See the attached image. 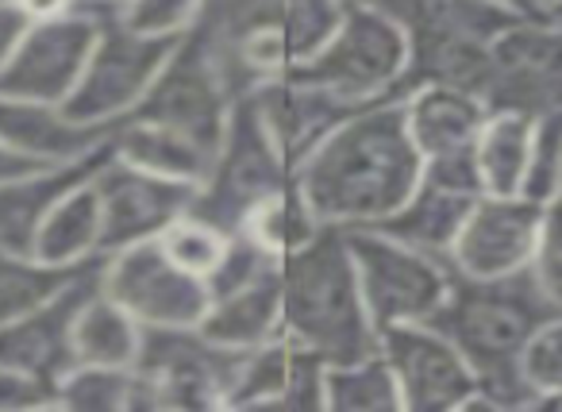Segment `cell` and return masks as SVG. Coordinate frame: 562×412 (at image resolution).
Wrapping results in <instances>:
<instances>
[{"label":"cell","mask_w":562,"mask_h":412,"mask_svg":"<svg viewBox=\"0 0 562 412\" xmlns=\"http://www.w3.org/2000/svg\"><path fill=\"white\" fill-rule=\"evenodd\" d=\"M531 135H536V120L520 116V112H490L477 135V170H482V189L493 197H513L524 186V170H528V151Z\"/></svg>","instance_id":"28"},{"label":"cell","mask_w":562,"mask_h":412,"mask_svg":"<svg viewBox=\"0 0 562 412\" xmlns=\"http://www.w3.org/2000/svg\"><path fill=\"white\" fill-rule=\"evenodd\" d=\"M559 312L528 266L501 278H467L451 270L447 297L428 324L439 327L474 370L477 397L470 409H543L524 381L520 355L536 327Z\"/></svg>","instance_id":"2"},{"label":"cell","mask_w":562,"mask_h":412,"mask_svg":"<svg viewBox=\"0 0 562 412\" xmlns=\"http://www.w3.org/2000/svg\"><path fill=\"white\" fill-rule=\"evenodd\" d=\"M109 158H112V140L86 158H74V163H58V166H35V170L4 181L0 186V250H9V255H35V240H40V227L50 216V209L66 193L86 186L89 178H97V170Z\"/></svg>","instance_id":"20"},{"label":"cell","mask_w":562,"mask_h":412,"mask_svg":"<svg viewBox=\"0 0 562 412\" xmlns=\"http://www.w3.org/2000/svg\"><path fill=\"white\" fill-rule=\"evenodd\" d=\"M55 404L81 412H150L158 397L135 366H74L58 381Z\"/></svg>","instance_id":"27"},{"label":"cell","mask_w":562,"mask_h":412,"mask_svg":"<svg viewBox=\"0 0 562 412\" xmlns=\"http://www.w3.org/2000/svg\"><path fill=\"white\" fill-rule=\"evenodd\" d=\"M20 9H24L32 20H50V16H63V12H70L74 0H20Z\"/></svg>","instance_id":"41"},{"label":"cell","mask_w":562,"mask_h":412,"mask_svg":"<svg viewBox=\"0 0 562 412\" xmlns=\"http://www.w3.org/2000/svg\"><path fill=\"white\" fill-rule=\"evenodd\" d=\"M101 289L143 327H196L209 312V281L189 274L158 240L104 255Z\"/></svg>","instance_id":"12"},{"label":"cell","mask_w":562,"mask_h":412,"mask_svg":"<svg viewBox=\"0 0 562 412\" xmlns=\"http://www.w3.org/2000/svg\"><path fill=\"white\" fill-rule=\"evenodd\" d=\"M255 101L262 124L270 127L273 143L281 147L285 163L297 170L308 155L324 143V135L355 112V104L339 101L336 93H328L316 81L301 78L297 70L281 74V78H270L266 86H258L255 93H247ZM362 109V104H359Z\"/></svg>","instance_id":"19"},{"label":"cell","mask_w":562,"mask_h":412,"mask_svg":"<svg viewBox=\"0 0 562 412\" xmlns=\"http://www.w3.org/2000/svg\"><path fill=\"white\" fill-rule=\"evenodd\" d=\"M181 35L139 32L124 20V12L101 24L86 70L74 93L63 101V112L78 124H120L132 116L135 104L155 86L158 70L173 55Z\"/></svg>","instance_id":"7"},{"label":"cell","mask_w":562,"mask_h":412,"mask_svg":"<svg viewBox=\"0 0 562 412\" xmlns=\"http://www.w3.org/2000/svg\"><path fill=\"white\" fill-rule=\"evenodd\" d=\"M101 278H104V255L81 266L40 309L12 320V324H0V363L16 366V370L32 374V378L47 381L50 389H58V381L78 366V358H74V327H78L81 309L101 293Z\"/></svg>","instance_id":"15"},{"label":"cell","mask_w":562,"mask_h":412,"mask_svg":"<svg viewBox=\"0 0 562 412\" xmlns=\"http://www.w3.org/2000/svg\"><path fill=\"white\" fill-rule=\"evenodd\" d=\"M243 355L201 327H143L135 370L150 381L158 409H224Z\"/></svg>","instance_id":"10"},{"label":"cell","mask_w":562,"mask_h":412,"mask_svg":"<svg viewBox=\"0 0 562 412\" xmlns=\"http://www.w3.org/2000/svg\"><path fill=\"white\" fill-rule=\"evenodd\" d=\"M424 158L397 97L347 112L297 166V189L328 227H378L420 186Z\"/></svg>","instance_id":"1"},{"label":"cell","mask_w":562,"mask_h":412,"mask_svg":"<svg viewBox=\"0 0 562 412\" xmlns=\"http://www.w3.org/2000/svg\"><path fill=\"white\" fill-rule=\"evenodd\" d=\"M35 258L55 266H81L89 258H101V197L93 178L50 209L35 240Z\"/></svg>","instance_id":"26"},{"label":"cell","mask_w":562,"mask_h":412,"mask_svg":"<svg viewBox=\"0 0 562 412\" xmlns=\"http://www.w3.org/2000/svg\"><path fill=\"white\" fill-rule=\"evenodd\" d=\"M344 4H367V0H344Z\"/></svg>","instance_id":"46"},{"label":"cell","mask_w":562,"mask_h":412,"mask_svg":"<svg viewBox=\"0 0 562 412\" xmlns=\"http://www.w3.org/2000/svg\"><path fill=\"white\" fill-rule=\"evenodd\" d=\"M112 151L124 163L139 166V170L162 174L173 181H189V186H201L204 174L212 166V151L201 147L196 140L170 127L147 124V120H120L116 132H112Z\"/></svg>","instance_id":"25"},{"label":"cell","mask_w":562,"mask_h":412,"mask_svg":"<svg viewBox=\"0 0 562 412\" xmlns=\"http://www.w3.org/2000/svg\"><path fill=\"white\" fill-rule=\"evenodd\" d=\"M124 12L112 0H74V9L50 20H32L20 47L0 70V93L20 101L63 104L86 70L101 24Z\"/></svg>","instance_id":"8"},{"label":"cell","mask_w":562,"mask_h":412,"mask_svg":"<svg viewBox=\"0 0 562 412\" xmlns=\"http://www.w3.org/2000/svg\"><path fill=\"white\" fill-rule=\"evenodd\" d=\"M547 20H551V24L562 32V0H559V4H551V9H547Z\"/></svg>","instance_id":"43"},{"label":"cell","mask_w":562,"mask_h":412,"mask_svg":"<svg viewBox=\"0 0 562 412\" xmlns=\"http://www.w3.org/2000/svg\"><path fill=\"white\" fill-rule=\"evenodd\" d=\"M27 27H32V16L20 9V0H0V70L12 58V51L20 47Z\"/></svg>","instance_id":"39"},{"label":"cell","mask_w":562,"mask_h":412,"mask_svg":"<svg viewBox=\"0 0 562 412\" xmlns=\"http://www.w3.org/2000/svg\"><path fill=\"white\" fill-rule=\"evenodd\" d=\"M528 270L543 286V293L562 309V204L551 201L543 209V224H539L536 255H531Z\"/></svg>","instance_id":"36"},{"label":"cell","mask_w":562,"mask_h":412,"mask_svg":"<svg viewBox=\"0 0 562 412\" xmlns=\"http://www.w3.org/2000/svg\"><path fill=\"white\" fill-rule=\"evenodd\" d=\"M559 158H562V112L559 116L536 120V135H531L528 151V170H524L520 197L539 204H551L559 193Z\"/></svg>","instance_id":"35"},{"label":"cell","mask_w":562,"mask_h":412,"mask_svg":"<svg viewBox=\"0 0 562 412\" xmlns=\"http://www.w3.org/2000/svg\"><path fill=\"white\" fill-rule=\"evenodd\" d=\"M196 327L209 339H216L220 347L232 350H250L270 343L273 335L285 332L281 327V270L232 289V293L212 297L209 312Z\"/></svg>","instance_id":"24"},{"label":"cell","mask_w":562,"mask_h":412,"mask_svg":"<svg viewBox=\"0 0 562 412\" xmlns=\"http://www.w3.org/2000/svg\"><path fill=\"white\" fill-rule=\"evenodd\" d=\"M143 324L132 320L109 293H97L81 309L74 327V358L78 366H135Z\"/></svg>","instance_id":"29"},{"label":"cell","mask_w":562,"mask_h":412,"mask_svg":"<svg viewBox=\"0 0 562 412\" xmlns=\"http://www.w3.org/2000/svg\"><path fill=\"white\" fill-rule=\"evenodd\" d=\"M536 4H539V9L547 12V9H551V4H559V0H536Z\"/></svg>","instance_id":"45"},{"label":"cell","mask_w":562,"mask_h":412,"mask_svg":"<svg viewBox=\"0 0 562 412\" xmlns=\"http://www.w3.org/2000/svg\"><path fill=\"white\" fill-rule=\"evenodd\" d=\"M339 20L344 0H201L186 35L239 101L313 58Z\"/></svg>","instance_id":"3"},{"label":"cell","mask_w":562,"mask_h":412,"mask_svg":"<svg viewBox=\"0 0 562 412\" xmlns=\"http://www.w3.org/2000/svg\"><path fill=\"white\" fill-rule=\"evenodd\" d=\"M547 204L528 197L482 193L451 250V270L467 278H501L531 263Z\"/></svg>","instance_id":"17"},{"label":"cell","mask_w":562,"mask_h":412,"mask_svg":"<svg viewBox=\"0 0 562 412\" xmlns=\"http://www.w3.org/2000/svg\"><path fill=\"white\" fill-rule=\"evenodd\" d=\"M493 4H505V9H513L516 12V16H547V12L543 9H539V4H536V0H493Z\"/></svg>","instance_id":"42"},{"label":"cell","mask_w":562,"mask_h":412,"mask_svg":"<svg viewBox=\"0 0 562 412\" xmlns=\"http://www.w3.org/2000/svg\"><path fill=\"white\" fill-rule=\"evenodd\" d=\"M281 327L328 366L378 350V327L362 301L344 227H321L281 258Z\"/></svg>","instance_id":"4"},{"label":"cell","mask_w":562,"mask_h":412,"mask_svg":"<svg viewBox=\"0 0 562 412\" xmlns=\"http://www.w3.org/2000/svg\"><path fill=\"white\" fill-rule=\"evenodd\" d=\"M520 374L543 409H562V312L536 327L520 355Z\"/></svg>","instance_id":"33"},{"label":"cell","mask_w":562,"mask_h":412,"mask_svg":"<svg viewBox=\"0 0 562 412\" xmlns=\"http://www.w3.org/2000/svg\"><path fill=\"white\" fill-rule=\"evenodd\" d=\"M40 163H27L24 155H16V151H9L4 143H0V186L4 181H12V178H20V174H27V170H35Z\"/></svg>","instance_id":"40"},{"label":"cell","mask_w":562,"mask_h":412,"mask_svg":"<svg viewBox=\"0 0 562 412\" xmlns=\"http://www.w3.org/2000/svg\"><path fill=\"white\" fill-rule=\"evenodd\" d=\"M324 374L328 363L301 347L293 335H273L262 347H250L239 363L224 409H328L324 401Z\"/></svg>","instance_id":"18"},{"label":"cell","mask_w":562,"mask_h":412,"mask_svg":"<svg viewBox=\"0 0 562 412\" xmlns=\"http://www.w3.org/2000/svg\"><path fill=\"white\" fill-rule=\"evenodd\" d=\"M401 104H405V124L420 158L474 151L485 116H490L482 97L451 86H420L401 97Z\"/></svg>","instance_id":"22"},{"label":"cell","mask_w":562,"mask_h":412,"mask_svg":"<svg viewBox=\"0 0 562 412\" xmlns=\"http://www.w3.org/2000/svg\"><path fill=\"white\" fill-rule=\"evenodd\" d=\"M378 350L390 363L401 389V409L451 412L470 409L477 397V378L451 339L428 320L393 324L378 332Z\"/></svg>","instance_id":"14"},{"label":"cell","mask_w":562,"mask_h":412,"mask_svg":"<svg viewBox=\"0 0 562 412\" xmlns=\"http://www.w3.org/2000/svg\"><path fill=\"white\" fill-rule=\"evenodd\" d=\"M324 401L331 412H390L401 409V389L382 350L355 363H336L324 374Z\"/></svg>","instance_id":"30"},{"label":"cell","mask_w":562,"mask_h":412,"mask_svg":"<svg viewBox=\"0 0 562 412\" xmlns=\"http://www.w3.org/2000/svg\"><path fill=\"white\" fill-rule=\"evenodd\" d=\"M474 201V193H459V189H447L439 181L420 178V186L408 193V201L390 220H382L378 232L393 235V240L408 243V247L424 250L431 258H443L451 266L454 240H459Z\"/></svg>","instance_id":"23"},{"label":"cell","mask_w":562,"mask_h":412,"mask_svg":"<svg viewBox=\"0 0 562 412\" xmlns=\"http://www.w3.org/2000/svg\"><path fill=\"white\" fill-rule=\"evenodd\" d=\"M232 104H235V97L227 93V86L220 81L216 66H212L209 55L181 32L178 47H173V55L166 58V66L158 70L155 86H150L147 97L132 109V120H147V124L181 132L216 155L220 140H224L227 116H232Z\"/></svg>","instance_id":"13"},{"label":"cell","mask_w":562,"mask_h":412,"mask_svg":"<svg viewBox=\"0 0 562 412\" xmlns=\"http://www.w3.org/2000/svg\"><path fill=\"white\" fill-rule=\"evenodd\" d=\"M116 124H78L63 112V104L20 101L0 93V143L27 163L58 166L74 158L93 155L97 147L112 140Z\"/></svg>","instance_id":"21"},{"label":"cell","mask_w":562,"mask_h":412,"mask_svg":"<svg viewBox=\"0 0 562 412\" xmlns=\"http://www.w3.org/2000/svg\"><path fill=\"white\" fill-rule=\"evenodd\" d=\"M297 178L281 147L273 143L270 127L262 124L255 101L239 97L227 116L224 140H220L212 166L204 181L196 186L193 197V216L209 220L224 235L243 232L258 209L270 201L273 193L290 186Z\"/></svg>","instance_id":"5"},{"label":"cell","mask_w":562,"mask_h":412,"mask_svg":"<svg viewBox=\"0 0 562 412\" xmlns=\"http://www.w3.org/2000/svg\"><path fill=\"white\" fill-rule=\"evenodd\" d=\"M112 4H127V0H112Z\"/></svg>","instance_id":"47"},{"label":"cell","mask_w":562,"mask_h":412,"mask_svg":"<svg viewBox=\"0 0 562 412\" xmlns=\"http://www.w3.org/2000/svg\"><path fill=\"white\" fill-rule=\"evenodd\" d=\"M554 201L562 204V158H559V193H554Z\"/></svg>","instance_id":"44"},{"label":"cell","mask_w":562,"mask_h":412,"mask_svg":"<svg viewBox=\"0 0 562 412\" xmlns=\"http://www.w3.org/2000/svg\"><path fill=\"white\" fill-rule=\"evenodd\" d=\"M158 243H162L166 255H170L178 266H186L189 274L209 278V274L216 270L220 255H224L227 235L220 232V227H212L209 220L186 212V216H178L162 235H158Z\"/></svg>","instance_id":"34"},{"label":"cell","mask_w":562,"mask_h":412,"mask_svg":"<svg viewBox=\"0 0 562 412\" xmlns=\"http://www.w3.org/2000/svg\"><path fill=\"white\" fill-rule=\"evenodd\" d=\"M16 409H55V389L16 366L0 363V412Z\"/></svg>","instance_id":"38"},{"label":"cell","mask_w":562,"mask_h":412,"mask_svg":"<svg viewBox=\"0 0 562 412\" xmlns=\"http://www.w3.org/2000/svg\"><path fill=\"white\" fill-rule=\"evenodd\" d=\"M347 243H351L362 301H367L378 332L436 316L447 286H451V266L443 258L424 255L378 227H351Z\"/></svg>","instance_id":"9"},{"label":"cell","mask_w":562,"mask_h":412,"mask_svg":"<svg viewBox=\"0 0 562 412\" xmlns=\"http://www.w3.org/2000/svg\"><path fill=\"white\" fill-rule=\"evenodd\" d=\"M321 227H328V224H321V216L308 209L305 193H301L297 178H293L290 186L281 189V193H273L270 201H266L262 209L250 216L247 232L258 235L266 247L278 250V255L285 258V255H293L297 247H305V243L313 240Z\"/></svg>","instance_id":"32"},{"label":"cell","mask_w":562,"mask_h":412,"mask_svg":"<svg viewBox=\"0 0 562 412\" xmlns=\"http://www.w3.org/2000/svg\"><path fill=\"white\" fill-rule=\"evenodd\" d=\"M201 0H127L124 20L139 32H158V35H181L193 24Z\"/></svg>","instance_id":"37"},{"label":"cell","mask_w":562,"mask_h":412,"mask_svg":"<svg viewBox=\"0 0 562 412\" xmlns=\"http://www.w3.org/2000/svg\"><path fill=\"white\" fill-rule=\"evenodd\" d=\"M405 66V27L374 4H344V20L331 32V40L293 70L359 109V104H374L385 97L401 101Z\"/></svg>","instance_id":"6"},{"label":"cell","mask_w":562,"mask_h":412,"mask_svg":"<svg viewBox=\"0 0 562 412\" xmlns=\"http://www.w3.org/2000/svg\"><path fill=\"white\" fill-rule=\"evenodd\" d=\"M482 101L490 112L543 120L562 112V32L547 16L516 20L490 43V78Z\"/></svg>","instance_id":"11"},{"label":"cell","mask_w":562,"mask_h":412,"mask_svg":"<svg viewBox=\"0 0 562 412\" xmlns=\"http://www.w3.org/2000/svg\"><path fill=\"white\" fill-rule=\"evenodd\" d=\"M93 189L101 197V255L158 240L173 220L193 209L196 197V186L139 170L116 158V151L97 170Z\"/></svg>","instance_id":"16"},{"label":"cell","mask_w":562,"mask_h":412,"mask_svg":"<svg viewBox=\"0 0 562 412\" xmlns=\"http://www.w3.org/2000/svg\"><path fill=\"white\" fill-rule=\"evenodd\" d=\"M81 266H55L35 255H9V250H0V324H12V320L40 309L43 301H50Z\"/></svg>","instance_id":"31"}]
</instances>
